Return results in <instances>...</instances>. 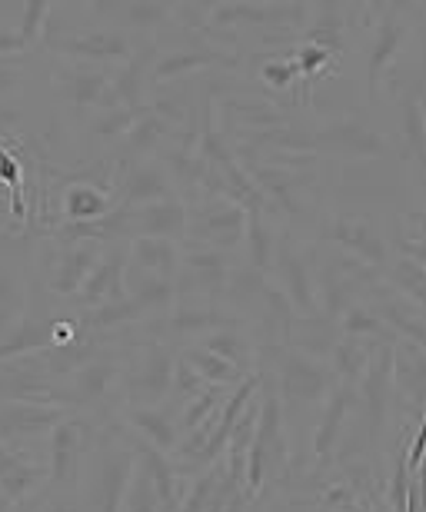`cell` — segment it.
<instances>
[{"mask_svg":"<svg viewBox=\"0 0 426 512\" xmlns=\"http://www.w3.org/2000/svg\"><path fill=\"white\" fill-rule=\"evenodd\" d=\"M277 386L280 396L290 406H313L320 399H327L333 393V373L327 366H320V360L300 353V350H283L277 360Z\"/></svg>","mask_w":426,"mask_h":512,"instance_id":"6da1fadb","label":"cell"},{"mask_svg":"<svg viewBox=\"0 0 426 512\" xmlns=\"http://www.w3.org/2000/svg\"><path fill=\"white\" fill-rule=\"evenodd\" d=\"M247 233V210L240 207L237 200L217 197L207 200L204 207L194 213V223H190L187 237L197 243V247H213V250H233Z\"/></svg>","mask_w":426,"mask_h":512,"instance_id":"7a4b0ae2","label":"cell"},{"mask_svg":"<svg viewBox=\"0 0 426 512\" xmlns=\"http://www.w3.org/2000/svg\"><path fill=\"white\" fill-rule=\"evenodd\" d=\"M263 413H260V423L253 429V443L247 449V469H243V476H247V486L250 493L257 496L263 483L270 479V473L283 463V433H280V399L277 396H267V403H260Z\"/></svg>","mask_w":426,"mask_h":512,"instance_id":"3957f363","label":"cell"},{"mask_svg":"<svg viewBox=\"0 0 426 512\" xmlns=\"http://www.w3.org/2000/svg\"><path fill=\"white\" fill-rule=\"evenodd\" d=\"M134 479V449H110L94 463L87 486V512H120Z\"/></svg>","mask_w":426,"mask_h":512,"instance_id":"277c9868","label":"cell"},{"mask_svg":"<svg viewBox=\"0 0 426 512\" xmlns=\"http://www.w3.org/2000/svg\"><path fill=\"white\" fill-rule=\"evenodd\" d=\"M94 439L87 419H60L54 426V443H50V479L60 489H77L80 466H84L87 446Z\"/></svg>","mask_w":426,"mask_h":512,"instance_id":"5b68a950","label":"cell"},{"mask_svg":"<svg viewBox=\"0 0 426 512\" xmlns=\"http://www.w3.org/2000/svg\"><path fill=\"white\" fill-rule=\"evenodd\" d=\"M57 54L67 60H80V64H117V60L134 57V44L124 30H84V34H67L57 40Z\"/></svg>","mask_w":426,"mask_h":512,"instance_id":"8992f818","label":"cell"},{"mask_svg":"<svg viewBox=\"0 0 426 512\" xmlns=\"http://www.w3.org/2000/svg\"><path fill=\"white\" fill-rule=\"evenodd\" d=\"M174 366L177 360L160 343L147 346V353H140L134 376H130V403L157 406L160 399H167V393L174 389Z\"/></svg>","mask_w":426,"mask_h":512,"instance_id":"52a82bcc","label":"cell"},{"mask_svg":"<svg viewBox=\"0 0 426 512\" xmlns=\"http://www.w3.org/2000/svg\"><path fill=\"white\" fill-rule=\"evenodd\" d=\"M127 260H130V250L120 247V243H110V250L100 256L94 273L87 276L84 290H80V306L87 310H97L104 303H114V300H124L127 296Z\"/></svg>","mask_w":426,"mask_h":512,"instance_id":"ba28073f","label":"cell"},{"mask_svg":"<svg viewBox=\"0 0 426 512\" xmlns=\"http://www.w3.org/2000/svg\"><path fill=\"white\" fill-rule=\"evenodd\" d=\"M100 247H104V243H97V240L60 243L54 270H50V290L57 296H80L87 276L94 273V266L100 260Z\"/></svg>","mask_w":426,"mask_h":512,"instance_id":"9c48e42d","label":"cell"},{"mask_svg":"<svg viewBox=\"0 0 426 512\" xmlns=\"http://www.w3.org/2000/svg\"><path fill=\"white\" fill-rule=\"evenodd\" d=\"M120 376L117 360H100L94 356L90 363H84L80 370L70 373L67 389H54V406H94L107 396V389L114 386Z\"/></svg>","mask_w":426,"mask_h":512,"instance_id":"30bf717a","label":"cell"},{"mask_svg":"<svg viewBox=\"0 0 426 512\" xmlns=\"http://www.w3.org/2000/svg\"><path fill=\"white\" fill-rule=\"evenodd\" d=\"M180 270V253L170 240L154 237H137L130 243V260H127V283L140 280H174Z\"/></svg>","mask_w":426,"mask_h":512,"instance_id":"8fae6325","label":"cell"},{"mask_svg":"<svg viewBox=\"0 0 426 512\" xmlns=\"http://www.w3.org/2000/svg\"><path fill=\"white\" fill-rule=\"evenodd\" d=\"M393 389H397L393 386V350H380V356H370V366H367L363 383H360L363 409H367V416H370V436L373 439L383 433Z\"/></svg>","mask_w":426,"mask_h":512,"instance_id":"7c38bea8","label":"cell"},{"mask_svg":"<svg viewBox=\"0 0 426 512\" xmlns=\"http://www.w3.org/2000/svg\"><path fill=\"white\" fill-rule=\"evenodd\" d=\"M57 90L74 110L110 107V77L97 67L67 64L57 70Z\"/></svg>","mask_w":426,"mask_h":512,"instance_id":"4fadbf2b","label":"cell"},{"mask_svg":"<svg viewBox=\"0 0 426 512\" xmlns=\"http://www.w3.org/2000/svg\"><path fill=\"white\" fill-rule=\"evenodd\" d=\"M190 230V213L177 197L150 203V207L134 210V230L130 237H154V240H184Z\"/></svg>","mask_w":426,"mask_h":512,"instance_id":"5bb4252c","label":"cell"},{"mask_svg":"<svg viewBox=\"0 0 426 512\" xmlns=\"http://www.w3.org/2000/svg\"><path fill=\"white\" fill-rule=\"evenodd\" d=\"M323 237H327L333 247H343L350 256H360L363 263L387 260V247H383L380 233L363 217H333L330 227L323 230Z\"/></svg>","mask_w":426,"mask_h":512,"instance_id":"9a60e30c","label":"cell"},{"mask_svg":"<svg viewBox=\"0 0 426 512\" xmlns=\"http://www.w3.org/2000/svg\"><path fill=\"white\" fill-rule=\"evenodd\" d=\"M44 466L30 456L0 443V506H17L34 493L44 479Z\"/></svg>","mask_w":426,"mask_h":512,"instance_id":"2e32d148","label":"cell"},{"mask_svg":"<svg viewBox=\"0 0 426 512\" xmlns=\"http://www.w3.org/2000/svg\"><path fill=\"white\" fill-rule=\"evenodd\" d=\"M357 406V389L353 386H333V393L327 396V406L320 413V423H317V436H313V453L317 459H330L333 449L347 433V419H350V409Z\"/></svg>","mask_w":426,"mask_h":512,"instance_id":"e0dca14e","label":"cell"},{"mask_svg":"<svg viewBox=\"0 0 426 512\" xmlns=\"http://www.w3.org/2000/svg\"><path fill=\"white\" fill-rule=\"evenodd\" d=\"M170 177L164 167L157 163H134V167L124 170L120 177V203L124 207H150V203H160V200H170Z\"/></svg>","mask_w":426,"mask_h":512,"instance_id":"ac0fdd59","label":"cell"},{"mask_svg":"<svg viewBox=\"0 0 426 512\" xmlns=\"http://www.w3.org/2000/svg\"><path fill=\"white\" fill-rule=\"evenodd\" d=\"M277 273H280V290L287 293V300L297 306L300 316H313L317 313V293H313V273L310 266L303 263L300 253H293L290 243H280L277 247Z\"/></svg>","mask_w":426,"mask_h":512,"instance_id":"d6986e66","label":"cell"},{"mask_svg":"<svg viewBox=\"0 0 426 512\" xmlns=\"http://www.w3.org/2000/svg\"><path fill=\"white\" fill-rule=\"evenodd\" d=\"M180 266H184V280L190 290H204L207 296L223 293V286L230 280L227 253L213 250V247H197V243H190V250L180 256Z\"/></svg>","mask_w":426,"mask_h":512,"instance_id":"ffe728a7","label":"cell"},{"mask_svg":"<svg viewBox=\"0 0 426 512\" xmlns=\"http://www.w3.org/2000/svg\"><path fill=\"white\" fill-rule=\"evenodd\" d=\"M393 386L410 399L413 409L426 406V353L410 340L393 346Z\"/></svg>","mask_w":426,"mask_h":512,"instance_id":"44dd1931","label":"cell"},{"mask_svg":"<svg viewBox=\"0 0 426 512\" xmlns=\"http://www.w3.org/2000/svg\"><path fill=\"white\" fill-rule=\"evenodd\" d=\"M54 320L44 316H24L4 340H0V360H14V356H37L44 350H54Z\"/></svg>","mask_w":426,"mask_h":512,"instance_id":"7402d4cb","label":"cell"},{"mask_svg":"<svg viewBox=\"0 0 426 512\" xmlns=\"http://www.w3.org/2000/svg\"><path fill=\"white\" fill-rule=\"evenodd\" d=\"M343 340L340 333V323L330 320V316H300V320H293V330H290V343L293 350L313 356V360H320V356H330L337 350V343Z\"/></svg>","mask_w":426,"mask_h":512,"instance_id":"603a6c76","label":"cell"},{"mask_svg":"<svg viewBox=\"0 0 426 512\" xmlns=\"http://www.w3.org/2000/svg\"><path fill=\"white\" fill-rule=\"evenodd\" d=\"M237 326V316L223 313L220 306L210 303H180L174 313L167 316V330L174 336H200V333H217Z\"/></svg>","mask_w":426,"mask_h":512,"instance_id":"cb8c5ba5","label":"cell"},{"mask_svg":"<svg viewBox=\"0 0 426 512\" xmlns=\"http://www.w3.org/2000/svg\"><path fill=\"white\" fill-rule=\"evenodd\" d=\"M317 140L323 143V147H330V150L357 153V157H373V153L383 150L380 133L363 127L360 120H333L330 127H323L317 133Z\"/></svg>","mask_w":426,"mask_h":512,"instance_id":"d4e9b609","label":"cell"},{"mask_svg":"<svg viewBox=\"0 0 426 512\" xmlns=\"http://www.w3.org/2000/svg\"><path fill=\"white\" fill-rule=\"evenodd\" d=\"M154 54H157L154 47L134 50V57H130L127 64L117 70V77L110 80V107H130V110H134L140 104V97H144V77H147Z\"/></svg>","mask_w":426,"mask_h":512,"instance_id":"484cf974","label":"cell"},{"mask_svg":"<svg viewBox=\"0 0 426 512\" xmlns=\"http://www.w3.org/2000/svg\"><path fill=\"white\" fill-rule=\"evenodd\" d=\"M127 423L134 426L140 443L154 446L157 453H170V449L177 446V426H174V419H170V413H164V409L134 406L127 413Z\"/></svg>","mask_w":426,"mask_h":512,"instance_id":"4316f807","label":"cell"},{"mask_svg":"<svg viewBox=\"0 0 426 512\" xmlns=\"http://www.w3.org/2000/svg\"><path fill=\"white\" fill-rule=\"evenodd\" d=\"M377 313L393 326V330L403 333L413 346H420V350L426 353V316L423 313L410 310V306L393 293H380V310Z\"/></svg>","mask_w":426,"mask_h":512,"instance_id":"83f0119b","label":"cell"},{"mask_svg":"<svg viewBox=\"0 0 426 512\" xmlns=\"http://www.w3.org/2000/svg\"><path fill=\"white\" fill-rule=\"evenodd\" d=\"M107 213H110V200L97 187L80 183V187L67 190V197H64L67 223H97V220H104Z\"/></svg>","mask_w":426,"mask_h":512,"instance_id":"f1b7e54d","label":"cell"},{"mask_svg":"<svg viewBox=\"0 0 426 512\" xmlns=\"http://www.w3.org/2000/svg\"><path fill=\"white\" fill-rule=\"evenodd\" d=\"M403 24L397 17H387L377 30V40H373V54H370V90L380 84L383 70L393 64V57L400 54V44H403Z\"/></svg>","mask_w":426,"mask_h":512,"instance_id":"f546056e","label":"cell"},{"mask_svg":"<svg viewBox=\"0 0 426 512\" xmlns=\"http://www.w3.org/2000/svg\"><path fill=\"white\" fill-rule=\"evenodd\" d=\"M340 333L347 340H390L387 320L373 310V306L353 303L347 313L340 316Z\"/></svg>","mask_w":426,"mask_h":512,"instance_id":"4dcf8cb0","label":"cell"},{"mask_svg":"<svg viewBox=\"0 0 426 512\" xmlns=\"http://www.w3.org/2000/svg\"><path fill=\"white\" fill-rule=\"evenodd\" d=\"M367 366H370V353L360 340H347V336H343L337 343V350L330 353V373L340 376L343 386L360 383L363 373H367Z\"/></svg>","mask_w":426,"mask_h":512,"instance_id":"1f68e13d","label":"cell"},{"mask_svg":"<svg viewBox=\"0 0 426 512\" xmlns=\"http://www.w3.org/2000/svg\"><path fill=\"white\" fill-rule=\"evenodd\" d=\"M167 133V120L157 110H140V117L134 120V127L124 137V153L127 157H140L157 147V140Z\"/></svg>","mask_w":426,"mask_h":512,"instance_id":"d6a6232c","label":"cell"},{"mask_svg":"<svg viewBox=\"0 0 426 512\" xmlns=\"http://www.w3.org/2000/svg\"><path fill=\"white\" fill-rule=\"evenodd\" d=\"M204 350L223 356V360L233 363V366H240L243 373H247V366H250V360H253V346H250L247 336H243V333L237 330V326H230V330H217V333L204 336Z\"/></svg>","mask_w":426,"mask_h":512,"instance_id":"836d02e7","label":"cell"},{"mask_svg":"<svg viewBox=\"0 0 426 512\" xmlns=\"http://www.w3.org/2000/svg\"><path fill=\"white\" fill-rule=\"evenodd\" d=\"M184 360L194 366V370L200 373V380L204 383H210L213 386V380H217L220 386H237L240 380H243V370L240 366H233V363H227L223 356H217V353H207L204 346L200 350H187L184 353Z\"/></svg>","mask_w":426,"mask_h":512,"instance_id":"e575fe53","label":"cell"},{"mask_svg":"<svg viewBox=\"0 0 426 512\" xmlns=\"http://www.w3.org/2000/svg\"><path fill=\"white\" fill-rule=\"evenodd\" d=\"M24 286L14 276L0 270V340L24 320Z\"/></svg>","mask_w":426,"mask_h":512,"instance_id":"d590c367","label":"cell"},{"mask_svg":"<svg viewBox=\"0 0 426 512\" xmlns=\"http://www.w3.org/2000/svg\"><path fill=\"white\" fill-rule=\"evenodd\" d=\"M247 247H250V266L253 270H267L273 263V237L267 230V223L260 220V203L250 210V220H247Z\"/></svg>","mask_w":426,"mask_h":512,"instance_id":"8d00e7d4","label":"cell"},{"mask_svg":"<svg viewBox=\"0 0 426 512\" xmlns=\"http://www.w3.org/2000/svg\"><path fill=\"white\" fill-rule=\"evenodd\" d=\"M393 286H397L407 300L417 303L420 310H426V270L417 260L403 256V260L393 266Z\"/></svg>","mask_w":426,"mask_h":512,"instance_id":"74e56055","label":"cell"},{"mask_svg":"<svg viewBox=\"0 0 426 512\" xmlns=\"http://www.w3.org/2000/svg\"><path fill=\"white\" fill-rule=\"evenodd\" d=\"M137 114L130 107H107L104 114H97V120L90 124V137L94 140H124L130 127H134Z\"/></svg>","mask_w":426,"mask_h":512,"instance_id":"f35d334b","label":"cell"},{"mask_svg":"<svg viewBox=\"0 0 426 512\" xmlns=\"http://www.w3.org/2000/svg\"><path fill=\"white\" fill-rule=\"evenodd\" d=\"M124 509L127 512H157L160 509V499H157V489L150 483L147 469L137 463L134 469V479H130V489L124 496Z\"/></svg>","mask_w":426,"mask_h":512,"instance_id":"ab89813d","label":"cell"},{"mask_svg":"<svg viewBox=\"0 0 426 512\" xmlns=\"http://www.w3.org/2000/svg\"><path fill=\"white\" fill-rule=\"evenodd\" d=\"M220 403H223V386H207L204 393L190 399V406H187L184 419H180V426H184L187 433H194L200 423H207V419L217 413V409H223Z\"/></svg>","mask_w":426,"mask_h":512,"instance_id":"60d3db41","label":"cell"},{"mask_svg":"<svg viewBox=\"0 0 426 512\" xmlns=\"http://www.w3.org/2000/svg\"><path fill=\"white\" fill-rule=\"evenodd\" d=\"M210 60H217V54H210V50H184V54H170L164 60H157V70L154 77L157 80H174L180 77L184 70H197V67H207Z\"/></svg>","mask_w":426,"mask_h":512,"instance_id":"b9f144b4","label":"cell"},{"mask_svg":"<svg viewBox=\"0 0 426 512\" xmlns=\"http://www.w3.org/2000/svg\"><path fill=\"white\" fill-rule=\"evenodd\" d=\"M50 7L54 4H47V0H30V4H24V20H20V30H17L24 47H34L40 40V30H44V24L50 20Z\"/></svg>","mask_w":426,"mask_h":512,"instance_id":"7bdbcfd3","label":"cell"},{"mask_svg":"<svg viewBox=\"0 0 426 512\" xmlns=\"http://www.w3.org/2000/svg\"><path fill=\"white\" fill-rule=\"evenodd\" d=\"M114 14L124 17V24L134 27H154L164 17H170V4H117Z\"/></svg>","mask_w":426,"mask_h":512,"instance_id":"ee69618b","label":"cell"},{"mask_svg":"<svg viewBox=\"0 0 426 512\" xmlns=\"http://www.w3.org/2000/svg\"><path fill=\"white\" fill-rule=\"evenodd\" d=\"M407 499H410V466H407V453H400L397 463H393V476H390L393 512H407Z\"/></svg>","mask_w":426,"mask_h":512,"instance_id":"f6af8a7d","label":"cell"},{"mask_svg":"<svg viewBox=\"0 0 426 512\" xmlns=\"http://www.w3.org/2000/svg\"><path fill=\"white\" fill-rule=\"evenodd\" d=\"M210 383H204L200 380V373L194 370V366H190L184 356H180L177 360V366H174V393L177 396H187V399H194V396H200L204 393Z\"/></svg>","mask_w":426,"mask_h":512,"instance_id":"bcb514c9","label":"cell"},{"mask_svg":"<svg viewBox=\"0 0 426 512\" xmlns=\"http://www.w3.org/2000/svg\"><path fill=\"white\" fill-rule=\"evenodd\" d=\"M407 137H410V147L413 150L426 153V124H423L420 100H407Z\"/></svg>","mask_w":426,"mask_h":512,"instance_id":"7dc6e473","label":"cell"},{"mask_svg":"<svg viewBox=\"0 0 426 512\" xmlns=\"http://www.w3.org/2000/svg\"><path fill=\"white\" fill-rule=\"evenodd\" d=\"M293 77H297V64H293V60H270V64L263 67V80L277 90H287L293 84Z\"/></svg>","mask_w":426,"mask_h":512,"instance_id":"c3c4849f","label":"cell"},{"mask_svg":"<svg viewBox=\"0 0 426 512\" xmlns=\"http://www.w3.org/2000/svg\"><path fill=\"white\" fill-rule=\"evenodd\" d=\"M327 50H323V47H317V44H310V40H307V44H303L300 50H297V60H293V64H297V70H303V74H317V70L323 67V64H327Z\"/></svg>","mask_w":426,"mask_h":512,"instance_id":"681fc988","label":"cell"},{"mask_svg":"<svg viewBox=\"0 0 426 512\" xmlns=\"http://www.w3.org/2000/svg\"><path fill=\"white\" fill-rule=\"evenodd\" d=\"M20 80H24V70L14 57H0V100L10 97L14 90L20 87Z\"/></svg>","mask_w":426,"mask_h":512,"instance_id":"f907efd6","label":"cell"},{"mask_svg":"<svg viewBox=\"0 0 426 512\" xmlns=\"http://www.w3.org/2000/svg\"><path fill=\"white\" fill-rule=\"evenodd\" d=\"M24 44H20V37H17V30H0V57H17V54H24Z\"/></svg>","mask_w":426,"mask_h":512,"instance_id":"816d5d0a","label":"cell"},{"mask_svg":"<svg viewBox=\"0 0 426 512\" xmlns=\"http://www.w3.org/2000/svg\"><path fill=\"white\" fill-rule=\"evenodd\" d=\"M403 247H407L410 260H417L423 270H426V243H403Z\"/></svg>","mask_w":426,"mask_h":512,"instance_id":"f5cc1de1","label":"cell"},{"mask_svg":"<svg viewBox=\"0 0 426 512\" xmlns=\"http://www.w3.org/2000/svg\"><path fill=\"white\" fill-rule=\"evenodd\" d=\"M223 512H247V496L243 493H233L227 499V506H223Z\"/></svg>","mask_w":426,"mask_h":512,"instance_id":"db71d44e","label":"cell"}]
</instances>
